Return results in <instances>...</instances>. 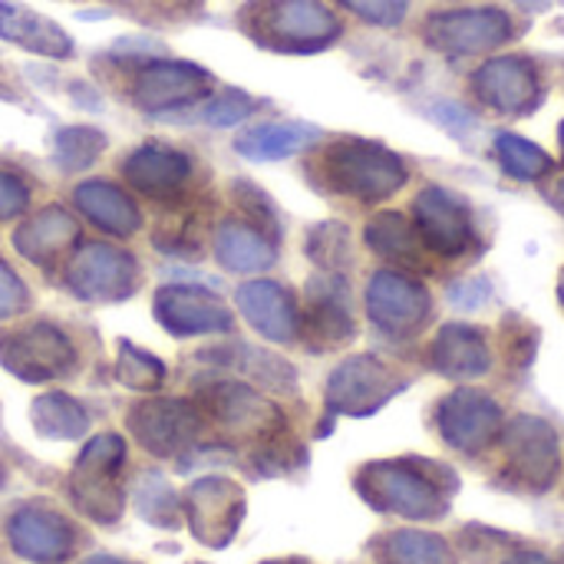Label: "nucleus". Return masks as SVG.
<instances>
[{
  "label": "nucleus",
  "instance_id": "72a5a7b5",
  "mask_svg": "<svg viewBox=\"0 0 564 564\" xmlns=\"http://www.w3.org/2000/svg\"><path fill=\"white\" fill-rule=\"evenodd\" d=\"M307 258L324 274H344L354 264V238L340 221H321L307 231Z\"/></svg>",
  "mask_w": 564,
  "mask_h": 564
},
{
  "label": "nucleus",
  "instance_id": "864d4df0",
  "mask_svg": "<svg viewBox=\"0 0 564 564\" xmlns=\"http://www.w3.org/2000/svg\"><path fill=\"white\" fill-rule=\"evenodd\" d=\"M558 142H562V155H564V119H562V126H558Z\"/></svg>",
  "mask_w": 564,
  "mask_h": 564
},
{
  "label": "nucleus",
  "instance_id": "1a4fd4ad",
  "mask_svg": "<svg viewBox=\"0 0 564 564\" xmlns=\"http://www.w3.org/2000/svg\"><path fill=\"white\" fill-rule=\"evenodd\" d=\"M509 476L529 492H549L562 476V443L549 420L522 413L502 426Z\"/></svg>",
  "mask_w": 564,
  "mask_h": 564
},
{
  "label": "nucleus",
  "instance_id": "8fccbe9b",
  "mask_svg": "<svg viewBox=\"0 0 564 564\" xmlns=\"http://www.w3.org/2000/svg\"><path fill=\"white\" fill-rule=\"evenodd\" d=\"M83 564H129V562H122V558H116V555H93V558H86Z\"/></svg>",
  "mask_w": 564,
  "mask_h": 564
},
{
  "label": "nucleus",
  "instance_id": "e433bc0d",
  "mask_svg": "<svg viewBox=\"0 0 564 564\" xmlns=\"http://www.w3.org/2000/svg\"><path fill=\"white\" fill-rule=\"evenodd\" d=\"M116 380L135 393H155L165 383V364L149 354L145 347H135L129 340H119V354H116Z\"/></svg>",
  "mask_w": 564,
  "mask_h": 564
},
{
  "label": "nucleus",
  "instance_id": "f257e3e1",
  "mask_svg": "<svg viewBox=\"0 0 564 564\" xmlns=\"http://www.w3.org/2000/svg\"><path fill=\"white\" fill-rule=\"evenodd\" d=\"M357 496L377 509L410 522H436L449 512V499L459 489L456 473L430 459H377L354 479Z\"/></svg>",
  "mask_w": 564,
  "mask_h": 564
},
{
  "label": "nucleus",
  "instance_id": "a18cd8bd",
  "mask_svg": "<svg viewBox=\"0 0 564 564\" xmlns=\"http://www.w3.org/2000/svg\"><path fill=\"white\" fill-rule=\"evenodd\" d=\"M535 350H539V330L535 327H525L519 321L516 324V337H509V360L516 367H529L535 360Z\"/></svg>",
  "mask_w": 564,
  "mask_h": 564
},
{
  "label": "nucleus",
  "instance_id": "20e7f679",
  "mask_svg": "<svg viewBox=\"0 0 564 564\" xmlns=\"http://www.w3.org/2000/svg\"><path fill=\"white\" fill-rule=\"evenodd\" d=\"M122 466H126V443L116 433L93 436L69 476V496L73 506L96 525H116L126 512V486H122Z\"/></svg>",
  "mask_w": 564,
  "mask_h": 564
},
{
  "label": "nucleus",
  "instance_id": "ea45409f",
  "mask_svg": "<svg viewBox=\"0 0 564 564\" xmlns=\"http://www.w3.org/2000/svg\"><path fill=\"white\" fill-rule=\"evenodd\" d=\"M337 3L370 26H400L410 13V0H337Z\"/></svg>",
  "mask_w": 564,
  "mask_h": 564
},
{
  "label": "nucleus",
  "instance_id": "2f4dec72",
  "mask_svg": "<svg viewBox=\"0 0 564 564\" xmlns=\"http://www.w3.org/2000/svg\"><path fill=\"white\" fill-rule=\"evenodd\" d=\"M380 558L387 564H459V555L443 535L420 529L390 532L380 545Z\"/></svg>",
  "mask_w": 564,
  "mask_h": 564
},
{
  "label": "nucleus",
  "instance_id": "09e8293b",
  "mask_svg": "<svg viewBox=\"0 0 564 564\" xmlns=\"http://www.w3.org/2000/svg\"><path fill=\"white\" fill-rule=\"evenodd\" d=\"M525 10H545V7H552V3H562V0H519Z\"/></svg>",
  "mask_w": 564,
  "mask_h": 564
},
{
  "label": "nucleus",
  "instance_id": "dca6fc26",
  "mask_svg": "<svg viewBox=\"0 0 564 564\" xmlns=\"http://www.w3.org/2000/svg\"><path fill=\"white\" fill-rule=\"evenodd\" d=\"M205 406L208 416L235 440H254L261 449L284 440V413L248 383H235V380L215 383L205 393Z\"/></svg>",
  "mask_w": 564,
  "mask_h": 564
},
{
  "label": "nucleus",
  "instance_id": "603ef678",
  "mask_svg": "<svg viewBox=\"0 0 564 564\" xmlns=\"http://www.w3.org/2000/svg\"><path fill=\"white\" fill-rule=\"evenodd\" d=\"M558 307L564 311V268H562V274H558Z\"/></svg>",
  "mask_w": 564,
  "mask_h": 564
},
{
  "label": "nucleus",
  "instance_id": "4c0bfd02",
  "mask_svg": "<svg viewBox=\"0 0 564 564\" xmlns=\"http://www.w3.org/2000/svg\"><path fill=\"white\" fill-rule=\"evenodd\" d=\"M258 99L241 93V89H228L221 96H208L202 99L198 106H192V119L202 122V126H215V129H228V126H238L245 122L248 116L258 112Z\"/></svg>",
  "mask_w": 564,
  "mask_h": 564
},
{
  "label": "nucleus",
  "instance_id": "c03bdc74",
  "mask_svg": "<svg viewBox=\"0 0 564 564\" xmlns=\"http://www.w3.org/2000/svg\"><path fill=\"white\" fill-rule=\"evenodd\" d=\"M443 129H449L456 139H466L473 129H479V122H476V116L466 109V106H459V102H449V99H443V102H433V112H430Z\"/></svg>",
  "mask_w": 564,
  "mask_h": 564
},
{
  "label": "nucleus",
  "instance_id": "9b49d317",
  "mask_svg": "<svg viewBox=\"0 0 564 564\" xmlns=\"http://www.w3.org/2000/svg\"><path fill=\"white\" fill-rule=\"evenodd\" d=\"M132 102L149 112H175L192 109L215 93V76L188 59H145L132 76Z\"/></svg>",
  "mask_w": 564,
  "mask_h": 564
},
{
  "label": "nucleus",
  "instance_id": "393cba45",
  "mask_svg": "<svg viewBox=\"0 0 564 564\" xmlns=\"http://www.w3.org/2000/svg\"><path fill=\"white\" fill-rule=\"evenodd\" d=\"M0 40L46 56V59H69L73 56V36L40 10L17 3V0H0Z\"/></svg>",
  "mask_w": 564,
  "mask_h": 564
},
{
  "label": "nucleus",
  "instance_id": "f3484780",
  "mask_svg": "<svg viewBox=\"0 0 564 564\" xmlns=\"http://www.w3.org/2000/svg\"><path fill=\"white\" fill-rule=\"evenodd\" d=\"M473 89L499 116H532L545 99V83L539 66L519 53L486 59L473 73Z\"/></svg>",
  "mask_w": 564,
  "mask_h": 564
},
{
  "label": "nucleus",
  "instance_id": "c85d7f7f",
  "mask_svg": "<svg viewBox=\"0 0 564 564\" xmlns=\"http://www.w3.org/2000/svg\"><path fill=\"white\" fill-rule=\"evenodd\" d=\"M321 142V129L311 122H258L235 139V152L248 162H281L294 159Z\"/></svg>",
  "mask_w": 564,
  "mask_h": 564
},
{
  "label": "nucleus",
  "instance_id": "f704fd0d",
  "mask_svg": "<svg viewBox=\"0 0 564 564\" xmlns=\"http://www.w3.org/2000/svg\"><path fill=\"white\" fill-rule=\"evenodd\" d=\"M109 139L93 126H63L53 135V159L63 172H83L99 162Z\"/></svg>",
  "mask_w": 564,
  "mask_h": 564
},
{
  "label": "nucleus",
  "instance_id": "a211bd4d",
  "mask_svg": "<svg viewBox=\"0 0 564 564\" xmlns=\"http://www.w3.org/2000/svg\"><path fill=\"white\" fill-rule=\"evenodd\" d=\"M152 314L162 324V330L178 337V340L235 330L231 307L202 284H165V288H159L155 301H152Z\"/></svg>",
  "mask_w": 564,
  "mask_h": 564
},
{
  "label": "nucleus",
  "instance_id": "5701e85b",
  "mask_svg": "<svg viewBox=\"0 0 564 564\" xmlns=\"http://www.w3.org/2000/svg\"><path fill=\"white\" fill-rule=\"evenodd\" d=\"M122 175L132 192L145 198H175L192 178V159L165 142H142L122 162Z\"/></svg>",
  "mask_w": 564,
  "mask_h": 564
},
{
  "label": "nucleus",
  "instance_id": "cd10ccee",
  "mask_svg": "<svg viewBox=\"0 0 564 564\" xmlns=\"http://www.w3.org/2000/svg\"><path fill=\"white\" fill-rule=\"evenodd\" d=\"M364 245L377 258L397 264V271H406V274L410 271H430V254L433 251L423 245L416 225L406 215H400V212L373 215L367 221V228H364Z\"/></svg>",
  "mask_w": 564,
  "mask_h": 564
},
{
  "label": "nucleus",
  "instance_id": "a19ab883",
  "mask_svg": "<svg viewBox=\"0 0 564 564\" xmlns=\"http://www.w3.org/2000/svg\"><path fill=\"white\" fill-rule=\"evenodd\" d=\"M30 307V288L23 278L0 258V321H13Z\"/></svg>",
  "mask_w": 564,
  "mask_h": 564
},
{
  "label": "nucleus",
  "instance_id": "58836bf2",
  "mask_svg": "<svg viewBox=\"0 0 564 564\" xmlns=\"http://www.w3.org/2000/svg\"><path fill=\"white\" fill-rule=\"evenodd\" d=\"M231 192H235L238 205L245 208V215L254 218V228H261L264 235H271L274 241H281V215H278L274 202L258 185H251V182H235Z\"/></svg>",
  "mask_w": 564,
  "mask_h": 564
},
{
  "label": "nucleus",
  "instance_id": "2eb2a0df",
  "mask_svg": "<svg viewBox=\"0 0 564 564\" xmlns=\"http://www.w3.org/2000/svg\"><path fill=\"white\" fill-rule=\"evenodd\" d=\"M413 225L436 258H463L476 245L473 208L446 185H426L413 198Z\"/></svg>",
  "mask_w": 564,
  "mask_h": 564
},
{
  "label": "nucleus",
  "instance_id": "5fc2aeb1",
  "mask_svg": "<svg viewBox=\"0 0 564 564\" xmlns=\"http://www.w3.org/2000/svg\"><path fill=\"white\" fill-rule=\"evenodd\" d=\"M3 486H7V469L0 466V489H3Z\"/></svg>",
  "mask_w": 564,
  "mask_h": 564
},
{
  "label": "nucleus",
  "instance_id": "37998d69",
  "mask_svg": "<svg viewBox=\"0 0 564 564\" xmlns=\"http://www.w3.org/2000/svg\"><path fill=\"white\" fill-rule=\"evenodd\" d=\"M26 208H30V185L17 172L0 169V221L23 218Z\"/></svg>",
  "mask_w": 564,
  "mask_h": 564
},
{
  "label": "nucleus",
  "instance_id": "7c9ffc66",
  "mask_svg": "<svg viewBox=\"0 0 564 564\" xmlns=\"http://www.w3.org/2000/svg\"><path fill=\"white\" fill-rule=\"evenodd\" d=\"M492 152H496L502 172L516 182H542L555 172L552 152H545L539 142H532L519 132H509V129H499L492 135Z\"/></svg>",
  "mask_w": 564,
  "mask_h": 564
},
{
  "label": "nucleus",
  "instance_id": "c756f323",
  "mask_svg": "<svg viewBox=\"0 0 564 564\" xmlns=\"http://www.w3.org/2000/svg\"><path fill=\"white\" fill-rule=\"evenodd\" d=\"M30 423L36 436L53 443H76L89 433V413L69 393H43L30 403Z\"/></svg>",
  "mask_w": 564,
  "mask_h": 564
},
{
  "label": "nucleus",
  "instance_id": "7ed1b4c3",
  "mask_svg": "<svg viewBox=\"0 0 564 564\" xmlns=\"http://www.w3.org/2000/svg\"><path fill=\"white\" fill-rule=\"evenodd\" d=\"M241 30L264 50L274 53H321L344 33L340 17L321 0H248Z\"/></svg>",
  "mask_w": 564,
  "mask_h": 564
},
{
  "label": "nucleus",
  "instance_id": "aec40b11",
  "mask_svg": "<svg viewBox=\"0 0 564 564\" xmlns=\"http://www.w3.org/2000/svg\"><path fill=\"white\" fill-rule=\"evenodd\" d=\"M7 542L17 558L33 564H59L66 562L76 549L73 525L43 506H20L7 519Z\"/></svg>",
  "mask_w": 564,
  "mask_h": 564
},
{
  "label": "nucleus",
  "instance_id": "473e14b6",
  "mask_svg": "<svg viewBox=\"0 0 564 564\" xmlns=\"http://www.w3.org/2000/svg\"><path fill=\"white\" fill-rule=\"evenodd\" d=\"M132 506L139 519H145L155 529H178L182 525V502L172 482L159 473H142L132 489Z\"/></svg>",
  "mask_w": 564,
  "mask_h": 564
},
{
  "label": "nucleus",
  "instance_id": "9d476101",
  "mask_svg": "<svg viewBox=\"0 0 564 564\" xmlns=\"http://www.w3.org/2000/svg\"><path fill=\"white\" fill-rule=\"evenodd\" d=\"M516 33L509 10L502 7H459L440 10L426 20L423 36L446 56H482L506 46Z\"/></svg>",
  "mask_w": 564,
  "mask_h": 564
},
{
  "label": "nucleus",
  "instance_id": "423d86ee",
  "mask_svg": "<svg viewBox=\"0 0 564 564\" xmlns=\"http://www.w3.org/2000/svg\"><path fill=\"white\" fill-rule=\"evenodd\" d=\"M66 288L86 304H122L142 288V264L132 251L106 241H89L66 264Z\"/></svg>",
  "mask_w": 564,
  "mask_h": 564
},
{
  "label": "nucleus",
  "instance_id": "79ce46f5",
  "mask_svg": "<svg viewBox=\"0 0 564 564\" xmlns=\"http://www.w3.org/2000/svg\"><path fill=\"white\" fill-rule=\"evenodd\" d=\"M446 297L456 311H482L492 301V284L486 278H459L446 288Z\"/></svg>",
  "mask_w": 564,
  "mask_h": 564
},
{
  "label": "nucleus",
  "instance_id": "ddd939ff",
  "mask_svg": "<svg viewBox=\"0 0 564 564\" xmlns=\"http://www.w3.org/2000/svg\"><path fill=\"white\" fill-rule=\"evenodd\" d=\"M502 426V406L476 387H459L436 406V430L443 443L463 456H479L496 446Z\"/></svg>",
  "mask_w": 564,
  "mask_h": 564
},
{
  "label": "nucleus",
  "instance_id": "4468645a",
  "mask_svg": "<svg viewBox=\"0 0 564 564\" xmlns=\"http://www.w3.org/2000/svg\"><path fill=\"white\" fill-rule=\"evenodd\" d=\"M182 516L205 549H228L245 522V489L225 476H202L188 486Z\"/></svg>",
  "mask_w": 564,
  "mask_h": 564
},
{
  "label": "nucleus",
  "instance_id": "bb28decb",
  "mask_svg": "<svg viewBox=\"0 0 564 564\" xmlns=\"http://www.w3.org/2000/svg\"><path fill=\"white\" fill-rule=\"evenodd\" d=\"M73 202L83 218H89L99 231L112 238H129L142 228V212L129 192L106 178H86L73 188Z\"/></svg>",
  "mask_w": 564,
  "mask_h": 564
},
{
  "label": "nucleus",
  "instance_id": "49530a36",
  "mask_svg": "<svg viewBox=\"0 0 564 564\" xmlns=\"http://www.w3.org/2000/svg\"><path fill=\"white\" fill-rule=\"evenodd\" d=\"M542 195H545V202L558 212V215H564V172H552V182L542 188Z\"/></svg>",
  "mask_w": 564,
  "mask_h": 564
},
{
  "label": "nucleus",
  "instance_id": "f8f14e48",
  "mask_svg": "<svg viewBox=\"0 0 564 564\" xmlns=\"http://www.w3.org/2000/svg\"><path fill=\"white\" fill-rule=\"evenodd\" d=\"M132 440L159 459H172L188 453L202 430H205V416L195 403L188 400H175V397H152L142 400L129 410L126 416Z\"/></svg>",
  "mask_w": 564,
  "mask_h": 564
},
{
  "label": "nucleus",
  "instance_id": "c9c22d12",
  "mask_svg": "<svg viewBox=\"0 0 564 564\" xmlns=\"http://www.w3.org/2000/svg\"><path fill=\"white\" fill-rule=\"evenodd\" d=\"M155 248L172 258H198L205 254V215L195 208L172 212L162 228H155Z\"/></svg>",
  "mask_w": 564,
  "mask_h": 564
},
{
  "label": "nucleus",
  "instance_id": "6e6d98bb",
  "mask_svg": "<svg viewBox=\"0 0 564 564\" xmlns=\"http://www.w3.org/2000/svg\"><path fill=\"white\" fill-rule=\"evenodd\" d=\"M562 558H564V552H562Z\"/></svg>",
  "mask_w": 564,
  "mask_h": 564
},
{
  "label": "nucleus",
  "instance_id": "39448f33",
  "mask_svg": "<svg viewBox=\"0 0 564 564\" xmlns=\"http://www.w3.org/2000/svg\"><path fill=\"white\" fill-rule=\"evenodd\" d=\"M76 364V344L53 321H33L0 334V367L20 383H50L69 377Z\"/></svg>",
  "mask_w": 564,
  "mask_h": 564
},
{
  "label": "nucleus",
  "instance_id": "3c124183",
  "mask_svg": "<svg viewBox=\"0 0 564 564\" xmlns=\"http://www.w3.org/2000/svg\"><path fill=\"white\" fill-rule=\"evenodd\" d=\"M261 564H307L304 558H271V562H261Z\"/></svg>",
  "mask_w": 564,
  "mask_h": 564
},
{
  "label": "nucleus",
  "instance_id": "a878e982",
  "mask_svg": "<svg viewBox=\"0 0 564 564\" xmlns=\"http://www.w3.org/2000/svg\"><path fill=\"white\" fill-rule=\"evenodd\" d=\"M212 251L215 261L231 274H261L278 261V241L241 218L218 221L212 235Z\"/></svg>",
  "mask_w": 564,
  "mask_h": 564
},
{
  "label": "nucleus",
  "instance_id": "412c9836",
  "mask_svg": "<svg viewBox=\"0 0 564 564\" xmlns=\"http://www.w3.org/2000/svg\"><path fill=\"white\" fill-rule=\"evenodd\" d=\"M235 304L241 317L271 344H294L301 337V307L294 294L271 281V278H254L238 284Z\"/></svg>",
  "mask_w": 564,
  "mask_h": 564
},
{
  "label": "nucleus",
  "instance_id": "6ab92c4d",
  "mask_svg": "<svg viewBox=\"0 0 564 564\" xmlns=\"http://www.w3.org/2000/svg\"><path fill=\"white\" fill-rule=\"evenodd\" d=\"M357 337V321L350 311V288L344 274H314L307 284V304L301 314V337L311 354H327L347 347Z\"/></svg>",
  "mask_w": 564,
  "mask_h": 564
},
{
  "label": "nucleus",
  "instance_id": "0eeeda50",
  "mask_svg": "<svg viewBox=\"0 0 564 564\" xmlns=\"http://www.w3.org/2000/svg\"><path fill=\"white\" fill-rule=\"evenodd\" d=\"M406 377H400L390 364H383L377 354H354L340 360L324 390V403L334 416H373L380 413L393 397L406 390Z\"/></svg>",
  "mask_w": 564,
  "mask_h": 564
},
{
  "label": "nucleus",
  "instance_id": "4be33fe9",
  "mask_svg": "<svg viewBox=\"0 0 564 564\" xmlns=\"http://www.w3.org/2000/svg\"><path fill=\"white\" fill-rule=\"evenodd\" d=\"M430 370H436L446 380H479L492 370V347L489 334L466 321H449L436 330L426 350Z\"/></svg>",
  "mask_w": 564,
  "mask_h": 564
},
{
  "label": "nucleus",
  "instance_id": "f03ea898",
  "mask_svg": "<svg viewBox=\"0 0 564 564\" xmlns=\"http://www.w3.org/2000/svg\"><path fill=\"white\" fill-rule=\"evenodd\" d=\"M324 185L334 195L377 205L393 198L397 192L406 188L410 182V165L400 152H393L383 142L360 139V135H344L330 142L317 162Z\"/></svg>",
  "mask_w": 564,
  "mask_h": 564
},
{
  "label": "nucleus",
  "instance_id": "b1692460",
  "mask_svg": "<svg viewBox=\"0 0 564 564\" xmlns=\"http://www.w3.org/2000/svg\"><path fill=\"white\" fill-rule=\"evenodd\" d=\"M79 245V221L63 205H46L13 231V248L36 268H53L66 251Z\"/></svg>",
  "mask_w": 564,
  "mask_h": 564
},
{
  "label": "nucleus",
  "instance_id": "de8ad7c7",
  "mask_svg": "<svg viewBox=\"0 0 564 564\" xmlns=\"http://www.w3.org/2000/svg\"><path fill=\"white\" fill-rule=\"evenodd\" d=\"M502 564H558V562H552V558H549V555H542V552H519V555L506 558Z\"/></svg>",
  "mask_w": 564,
  "mask_h": 564
},
{
  "label": "nucleus",
  "instance_id": "6e6552de",
  "mask_svg": "<svg viewBox=\"0 0 564 564\" xmlns=\"http://www.w3.org/2000/svg\"><path fill=\"white\" fill-rule=\"evenodd\" d=\"M364 304L370 324L397 340L416 337L433 317V294L426 291V284L397 268H380L367 281Z\"/></svg>",
  "mask_w": 564,
  "mask_h": 564
}]
</instances>
